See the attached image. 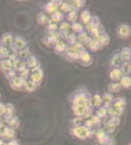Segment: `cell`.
Returning <instances> with one entry per match:
<instances>
[{
	"label": "cell",
	"mask_w": 131,
	"mask_h": 145,
	"mask_svg": "<svg viewBox=\"0 0 131 145\" xmlns=\"http://www.w3.org/2000/svg\"><path fill=\"white\" fill-rule=\"evenodd\" d=\"M83 121H84V118H83V117L75 116V118L71 119V121H70L71 126H78V125H83Z\"/></svg>",
	"instance_id": "obj_50"
},
{
	"label": "cell",
	"mask_w": 131,
	"mask_h": 145,
	"mask_svg": "<svg viewBox=\"0 0 131 145\" xmlns=\"http://www.w3.org/2000/svg\"><path fill=\"white\" fill-rule=\"evenodd\" d=\"M92 37L89 35H88L85 32V31L84 32H82V33L77 35L78 42L80 43V44H84L85 46L88 45L89 44V42L92 40Z\"/></svg>",
	"instance_id": "obj_24"
},
{
	"label": "cell",
	"mask_w": 131,
	"mask_h": 145,
	"mask_svg": "<svg viewBox=\"0 0 131 145\" xmlns=\"http://www.w3.org/2000/svg\"><path fill=\"white\" fill-rule=\"evenodd\" d=\"M0 99H1V94H0Z\"/></svg>",
	"instance_id": "obj_59"
},
{
	"label": "cell",
	"mask_w": 131,
	"mask_h": 145,
	"mask_svg": "<svg viewBox=\"0 0 131 145\" xmlns=\"http://www.w3.org/2000/svg\"><path fill=\"white\" fill-rule=\"evenodd\" d=\"M126 100L123 97H118V98H115V102L113 103V105L120 111V112L123 115V113L125 111L126 108Z\"/></svg>",
	"instance_id": "obj_16"
},
{
	"label": "cell",
	"mask_w": 131,
	"mask_h": 145,
	"mask_svg": "<svg viewBox=\"0 0 131 145\" xmlns=\"http://www.w3.org/2000/svg\"><path fill=\"white\" fill-rule=\"evenodd\" d=\"M121 64H122V61H121L118 53L113 54L111 57V60H110V67L112 69L121 68Z\"/></svg>",
	"instance_id": "obj_20"
},
{
	"label": "cell",
	"mask_w": 131,
	"mask_h": 145,
	"mask_svg": "<svg viewBox=\"0 0 131 145\" xmlns=\"http://www.w3.org/2000/svg\"><path fill=\"white\" fill-rule=\"evenodd\" d=\"M59 31H69L71 30V24L68 22L63 21L59 24Z\"/></svg>",
	"instance_id": "obj_47"
},
{
	"label": "cell",
	"mask_w": 131,
	"mask_h": 145,
	"mask_svg": "<svg viewBox=\"0 0 131 145\" xmlns=\"http://www.w3.org/2000/svg\"><path fill=\"white\" fill-rule=\"evenodd\" d=\"M19 74H18V76L21 77V78H22L24 80H28V76L31 75V72H30V69L28 68H25L24 69L23 71H20V72H18Z\"/></svg>",
	"instance_id": "obj_52"
},
{
	"label": "cell",
	"mask_w": 131,
	"mask_h": 145,
	"mask_svg": "<svg viewBox=\"0 0 131 145\" xmlns=\"http://www.w3.org/2000/svg\"><path fill=\"white\" fill-rule=\"evenodd\" d=\"M0 145H4V142H3V139H1V138H0Z\"/></svg>",
	"instance_id": "obj_57"
},
{
	"label": "cell",
	"mask_w": 131,
	"mask_h": 145,
	"mask_svg": "<svg viewBox=\"0 0 131 145\" xmlns=\"http://www.w3.org/2000/svg\"><path fill=\"white\" fill-rule=\"evenodd\" d=\"M65 17L66 19V22H68L70 24L77 22V20L79 18V11L76 10V9H73L72 11L68 12Z\"/></svg>",
	"instance_id": "obj_26"
},
{
	"label": "cell",
	"mask_w": 131,
	"mask_h": 145,
	"mask_svg": "<svg viewBox=\"0 0 131 145\" xmlns=\"http://www.w3.org/2000/svg\"><path fill=\"white\" fill-rule=\"evenodd\" d=\"M98 142L102 145H107L110 142V136L105 130H99L95 133Z\"/></svg>",
	"instance_id": "obj_10"
},
{
	"label": "cell",
	"mask_w": 131,
	"mask_h": 145,
	"mask_svg": "<svg viewBox=\"0 0 131 145\" xmlns=\"http://www.w3.org/2000/svg\"><path fill=\"white\" fill-rule=\"evenodd\" d=\"M120 84L122 89H131V76H124L120 80Z\"/></svg>",
	"instance_id": "obj_34"
},
{
	"label": "cell",
	"mask_w": 131,
	"mask_h": 145,
	"mask_svg": "<svg viewBox=\"0 0 131 145\" xmlns=\"http://www.w3.org/2000/svg\"><path fill=\"white\" fill-rule=\"evenodd\" d=\"M130 61H131V60H130Z\"/></svg>",
	"instance_id": "obj_61"
},
{
	"label": "cell",
	"mask_w": 131,
	"mask_h": 145,
	"mask_svg": "<svg viewBox=\"0 0 131 145\" xmlns=\"http://www.w3.org/2000/svg\"><path fill=\"white\" fill-rule=\"evenodd\" d=\"M61 1H49L44 6V12L48 15H52L55 12L59 10Z\"/></svg>",
	"instance_id": "obj_6"
},
{
	"label": "cell",
	"mask_w": 131,
	"mask_h": 145,
	"mask_svg": "<svg viewBox=\"0 0 131 145\" xmlns=\"http://www.w3.org/2000/svg\"><path fill=\"white\" fill-rule=\"evenodd\" d=\"M18 57L20 58V59H22V60H26L30 56L32 55V53H31V49H30V48L29 47H26V48H25L24 49L22 50H20V51H18Z\"/></svg>",
	"instance_id": "obj_36"
},
{
	"label": "cell",
	"mask_w": 131,
	"mask_h": 145,
	"mask_svg": "<svg viewBox=\"0 0 131 145\" xmlns=\"http://www.w3.org/2000/svg\"><path fill=\"white\" fill-rule=\"evenodd\" d=\"M74 8L71 5V3L70 2H63L61 1V3H60V7H59V10L63 12V13H68L70 11H72Z\"/></svg>",
	"instance_id": "obj_32"
},
{
	"label": "cell",
	"mask_w": 131,
	"mask_h": 145,
	"mask_svg": "<svg viewBox=\"0 0 131 145\" xmlns=\"http://www.w3.org/2000/svg\"><path fill=\"white\" fill-rule=\"evenodd\" d=\"M121 69L124 76H130L131 75V61H124L122 62Z\"/></svg>",
	"instance_id": "obj_40"
},
{
	"label": "cell",
	"mask_w": 131,
	"mask_h": 145,
	"mask_svg": "<svg viewBox=\"0 0 131 145\" xmlns=\"http://www.w3.org/2000/svg\"><path fill=\"white\" fill-rule=\"evenodd\" d=\"M30 80L35 84H36L38 86L42 83L44 80V71L41 68L37 71H35L33 73H31L30 75Z\"/></svg>",
	"instance_id": "obj_12"
},
{
	"label": "cell",
	"mask_w": 131,
	"mask_h": 145,
	"mask_svg": "<svg viewBox=\"0 0 131 145\" xmlns=\"http://www.w3.org/2000/svg\"><path fill=\"white\" fill-rule=\"evenodd\" d=\"M15 135V130L10 126H5L0 131V138L1 139H8V141L13 139Z\"/></svg>",
	"instance_id": "obj_9"
},
{
	"label": "cell",
	"mask_w": 131,
	"mask_h": 145,
	"mask_svg": "<svg viewBox=\"0 0 131 145\" xmlns=\"http://www.w3.org/2000/svg\"><path fill=\"white\" fill-rule=\"evenodd\" d=\"M13 40L14 35L11 32H6L0 38V44L11 48L13 45Z\"/></svg>",
	"instance_id": "obj_5"
},
{
	"label": "cell",
	"mask_w": 131,
	"mask_h": 145,
	"mask_svg": "<svg viewBox=\"0 0 131 145\" xmlns=\"http://www.w3.org/2000/svg\"><path fill=\"white\" fill-rule=\"evenodd\" d=\"M130 76H131V75H130Z\"/></svg>",
	"instance_id": "obj_62"
},
{
	"label": "cell",
	"mask_w": 131,
	"mask_h": 145,
	"mask_svg": "<svg viewBox=\"0 0 131 145\" xmlns=\"http://www.w3.org/2000/svg\"><path fill=\"white\" fill-rule=\"evenodd\" d=\"M65 18V14L62 12L60 10H57V12H55L51 15V21L54 23H61L63 22Z\"/></svg>",
	"instance_id": "obj_30"
},
{
	"label": "cell",
	"mask_w": 131,
	"mask_h": 145,
	"mask_svg": "<svg viewBox=\"0 0 131 145\" xmlns=\"http://www.w3.org/2000/svg\"><path fill=\"white\" fill-rule=\"evenodd\" d=\"M91 120H92L93 123L94 124L95 126H96V125H98L101 123V121H102L100 118H98L96 115H93V116L92 117H91Z\"/></svg>",
	"instance_id": "obj_54"
},
{
	"label": "cell",
	"mask_w": 131,
	"mask_h": 145,
	"mask_svg": "<svg viewBox=\"0 0 131 145\" xmlns=\"http://www.w3.org/2000/svg\"><path fill=\"white\" fill-rule=\"evenodd\" d=\"M116 35L119 38L127 39L131 35V27L128 24H121L116 29Z\"/></svg>",
	"instance_id": "obj_3"
},
{
	"label": "cell",
	"mask_w": 131,
	"mask_h": 145,
	"mask_svg": "<svg viewBox=\"0 0 131 145\" xmlns=\"http://www.w3.org/2000/svg\"><path fill=\"white\" fill-rule=\"evenodd\" d=\"M25 82V80L21 78L19 76H16L9 81V84L14 90H22Z\"/></svg>",
	"instance_id": "obj_8"
},
{
	"label": "cell",
	"mask_w": 131,
	"mask_h": 145,
	"mask_svg": "<svg viewBox=\"0 0 131 145\" xmlns=\"http://www.w3.org/2000/svg\"><path fill=\"white\" fill-rule=\"evenodd\" d=\"M70 3L73 8L77 11H79L80 9H82L86 5V1L85 0H73L70 1Z\"/></svg>",
	"instance_id": "obj_44"
},
{
	"label": "cell",
	"mask_w": 131,
	"mask_h": 145,
	"mask_svg": "<svg viewBox=\"0 0 131 145\" xmlns=\"http://www.w3.org/2000/svg\"><path fill=\"white\" fill-rule=\"evenodd\" d=\"M94 115V108L93 107H88L85 111V113L84 115V120H87V119H89L91 118Z\"/></svg>",
	"instance_id": "obj_51"
},
{
	"label": "cell",
	"mask_w": 131,
	"mask_h": 145,
	"mask_svg": "<svg viewBox=\"0 0 131 145\" xmlns=\"http://www.w3.org/2000/svg\"><path fill=\"white\" fill-rule=\"evenodd\" d=\"M93 16L90 12V11L89 9H85L81 12L80 15V19L81 24H84L85 25H87L89 23L91 22Z\"/></svg>",
	"instance_id": "obj_18"
},
{
	"label": "cell",
	"mask_w": 131,
	"mask_h": 145,
	"mask_svg": "<svg viewBox=\"0 0 131 145\" xmlns=\"http://www.w3.org/2000/svg\"><path fill=\"white\" fill-rule=\"evenodd\" d=\"M94 115H96L98 118L102 119H104V118H107V116H108V108H106L103 106H101L100 107L97 108L96 112H94Z\"/></svg>",
	"instance_id": "obj_37"
},
{
	"label": "cell",
	"mask_w": 131,
	"mask_h": 145,
	"mask_svg": "<svg viewBox=\"0 0 131 145\" xmlns=\"http://www.w3.org/2000/svg\"><path fill=\"white\" fill-rule=\"evenodd\" d=\"M108 116H110L111 117V116H118V117H120L121 116H122V114L120 112V111L114 105H111V107H108Z\"/></svg>",
	"instance_id": "obj_45"
},
{
	"label": "cell",
	"mask_w": 131,
	"mask_h": 145,
	"mask_svg": "<svg viewBox=\"0 0 131 145\" xmlns=\"http://www.w3.org/2000/svg\"><path fill=\"white\" fill-rule=\"evenodd\" d=\"M59 35H60V37L61 39H66L68 35H69V31H59Z\"/></svg>",
	"instance_id": "obj_55"
},
{
	"label": "cell",
	"mask_w": 131,
	"mask_h": 145,
	"mask_svg": "<svg viewBox=\"0 0 131 145\" xmlns=\"http://www.w3.org/2000/svg\"><path fill=\"white\" fill-rule=\"evenodd\" d=\"M103 32H105V30H104V28H103V25L100 24L98 26H97L96 28H94L93 30L89 34V35L92 37V38L95 39L96 37H98L99 35H101L102 33H103Z\"/></svg>",
	"instance_id": "obj_42"
},
{
	"label": "cell",
	"mask_w": 131,
	"mask_h": 145,
	"mask_svg": "<svg viewBox=\"0 0 131 145\" xmlns=\"http://www.w3.org/2000/svg\"><path fill=\"white\" fill-rule=\"evenodd\" d=\"M38 87L39 86L36 84H35L34 82H32L31 80H26L24 84L22 90L27 92V93H33L38 89Z\"/></svg>",
	"instance_id": "obj_25"
},
{
	"label": "cell",
	"mask_w": 131,
	"mask_h": 145,
	"mask_svg": "<svg viewBox=\"0 0 131 145\" xmlns=\"http://www.w3.org/2000/svg\"><path fill=\"white\" fill-rule=\"evenodd\" d=\"M70 135L74 138L80 140H87L93 136L94 131L85 127L84 125L78 126H71L70 129Z\"/></svg>",
	"instance_id": "obj_2"
},
{
	"label": "cell",
	"mask_w": 131,
	"mask_h": 145,
	"mask_svg": "<svg viewBox=\"0 0 131 145\" xmlns=\"http://www.w3.org/2000/svg\"><path fill=\"white\" fill-rule=\"evenodd\" d=\"M102 106L106 108H108L111 105H113L115 102V97L112 93L109 92H104L102 94Z\"/></svg>",
	"instance_id": "obj_11"
},
{
	"label": "cell",
	"mask_w": 131,
	"mask_h": 145,
	"mask_svg": "<svg viewBox=\"0 0 131 145\" xmlns=\"http://www.w3.org/2000/svg\"><path fill=\"white\" fill-rule=\"evenodd\" d=\"M25 68H27V67H26V63L25 60L20 59L18 57L16 60L12 62V69L15 70L16 72H20Z\"/></svg>",
	"instance_id": "obj_23"
},
{
	"label": "cell",
	"mask_w": 131,
	"mask_h": 145,
	"mask_svg": "<svg viewBox=\"0 0 131 145\" xmlns=\"http://www.w3.org/2000/svg\"><path fill=\"white\" fill-rule=\"evenodd\" d=\"M95 39L97 40V42L98 43V44L100 45L101 48L108 46L110 44V36L106 31L102 33L98 37H96Z\"/></svg>",
	"instance_id": "obj_17"
},
{
	"label": "cell",
	"mask_w": 131,
	"mask_h": 145,
	"mask_svg": "<svg viewBox=\"0 0 131 145\" xmlns=\"http://www.w3.org/2000/svg\"><path fill=\"white\" fill-rule=\"evenodd\" d=\"M36 22L39 25H48V23L49 22L48 14L45 13L44 12H39L37 16H36Z\"/></svg>",
	"instance_id": "obj_31"
},
{
	"label": "cell",
	"mask_w": 131,
	"mask_h": 145,
	"mask_svg": "<svg viewBox=\"0 0 131 145\" xmlns=\"http://www.w3.org/2000/svg\"><path fill=\"white\" fill-rule=\"evenodd\" d=\"M0 69L3 73L7 72L12 69V62L8 58L0 60Z\"/></svg>",
	"instance_id": "obj_27"
},
{
	"label": "cell",
	"mask_w": 131,
	"mask_h": 145,
	"mask_svg": "<svg viewBox=\"0 0 131 145\" xmlns=\"http://www.w3.org/2000/svg\"><path fill=\"white\" fill-rule=\"evenodd\" d=\"M71 30L73 31V33H75L76 35H79V34H80V33H82L85 31L83 25L80 22H78L71 24Z\"/></svg>",
	"instance_id": "obj_39"
},
{
	"label": "cell",
	"mask_w": 131,
	"mask_h": 145,
	"mask_svg": "<svg viewBox=\"0 0 131 145\" xmlns=\"http://www.w3.org/2000/svg\"><path fill=\"white\" fill-rule=\"evenodd\" d=\"M47 25H48L47 28L49 32H57L59 29V25L57 23L53 22L52 21H49V22L48 23Z\"/></svg>",
	"instance_id": "obj_49"
},
{
	"label": "cell",
	"mask_w": 131,
	"mask_h": 145,
	"mask_svg": "<svg viewBox=\"0 0 131 145\" xmlns=\"http://www.w3.org/2000/svg\"><path fill=\"white\" fill-rule=\"evenodd\" d=\"M128 145H131V142H130V144H128Z\"/></svg>",
	"instance_id": "obj_58"
},
{
	"label": "cell",
	"mask_w": 131,
	"mask_h": 145,
	"mask_svg": "<svg viewBox=\"0 0 131 145\" xmlns=\"http://www.w3.org/2000/svg\"><path fill=\"white\" fill-rule=\"evenodd\" d=\"M66 41L69 44V46H72L74 45V44H76L78 42L77 35L75 34V33H70L67 39H66Z\"/></svg>",
	"instance_id": "obj_46"
},
{
	"label": "cell",
	"mask_w": 131,
	"mask_h": 145,
	"mask_svg": "<svg viewBox=\"0 0 131 145\" xmlns=\"http://www.w3.org/2000/svg\"><path fill=\"white\" fill-rule=\"evenodd\" d=\"M4 145H20V144L16 139H11L7 143H4Z\"/></svg>",
	"instance_id": "obj_56"
},
{
	"label": "cell",
	"mask_w": 131,
	"mask_h": 145,
	"mask_svg": "<svg viewBox=\"0 0 131 145\" xmlns=\"http://www.w3.org/2000/svg\"><path fill=\"white\" fill-rule=\"evenodd\" d=\"M87 47L89 48V50H90L91 52H93V53H95V52L98 51L99 49L102 48L100 47V45L98 44V43L97 42V40L93 38L92 40L89 42V44L87 45Z\"/></svg>",
	"instance_id": "obj_43"
},
{
	"label": "cell",
	"mask_w": 131,
	"mask_h": 145,
	"mask_svg": "<svg viewBox=\"0 0 131 145\" xmlns=\"http://www.w3.org/2000/svg\"><path fill=\"white\" fill-rule=\"evenodd\" d=\"M91 104L93 108H98L101 106H102V95L99 93H95L92 96L91 99Z\"/></svg>",
	"instance_id": "obj_29"
},
{
	"label": "cell",
	"mask_w": 131,
	"mask_h": 145,
	"mask_svg": "<svg viewBox=\"0 0 131 145\" xmlns=\"http://www.w3.org/2000/svg\"><path fill=\"white\" fill-rule=\"evenodd\" d=\"M100 24L101 22L99 17L97 16H93L91 22L89 23L87 25H85V30L88 31L89 33H90L94 28H96L97 26H98Z\"/></svg>",
	"instance_id": "obj_21"
},
{
	"label": "cell",
	"mask_w": 131,
	"mask_h": 145,
	"mask_svg": "<svg viewBox=\"0 0 131 145\" xmlns=\"http://www.w3.org/2000/svg\"><path fill=\"white\" fill-rule=\"evenodd\" d=\"M27 41L26 39L24 38L23 36L21 35H16L14 36V40H13V45L12 47L16 48L17 51L22 50L25 48L27 47Z\"/></svg>",
	"instance_id": "obj_7"
},
{
	"label": "cell",
	"mask_w": 131,
	"mask_h": 145,
	"mask_svg": "<svg viewBox=\"0 0 131 145\" xmlns=\"http://www.w3.org/2000/svg\"><path fill=\"white\" fill-rule=\"evenodd\" d=\"M70 107H71L73 115L78 117H84L85 111L88 108L84 105H80V104H73V105H70Z\"/></svg>",
	"instance_id": "obj_14"
},
{
	"label": "cell",
	"mask_w": 131,
	"mask_h": 145,
	"mask_svg": "<svg viewBox=\"0 0 131 145\" xmlns=\"http://www.w3.org/2000/svg\"><path fill=\"white\" fill-rule=\"evenodd\" d=\"M65 58L68 61L74 62L79 61V54L73 52V51H66V53L64 54Z\"/></svg>",
	"instance_id": "obj_35"
},
{
	"label": "cell",
	"mask_w": 131,
	"mask_h": 145,
	"mask_svg": "<svg viewBox=\"0 0 131 145\" xmlns=\"http://www.w3.org/2000/svg\"><path fill=\"white\" fill-rule=\"evenodd\" d=\"M121 124V118L118 116H111L108 121V126L109 128H116Z\"/></svg>",
	"instance_id": "obj_38"
},
{
	"label": "cell",
	"mask_w": 131,
	"mask_h": 145,
	"mask_svg": "<svg viewBox=\"0 0 131 145\" xmlns=\"http://www.w3.org/2000/svg\"><path fill=\"white\" fill-rule=\"evenodd\" d=\"M108 92L111 93H119L122 90V87L120 84V82H114V81H111L109 82L108 84Z\"/></svg>",
	"instance_id": "obj_19"
},
{
	"label": "cell",
	"mask_w": 131,
	"mask_h": 145,
	"mask_svg": "<svg viewBox=\"0 0 131 145\" xmlns=\"http://www.w3.org/2000/svg\"><path fill=\"white\" fill-rule=\"evenodd\" d=\"M4 75H5V77L8 79L9 81H10L11 80H12L14 77H16V76H17L16 71L15 70H13V69H12V70H10V71H7V72H5V73H4Z\"/></svg>",
	"instance_id": "obj_53"
},
{
	"label": "cell",
	"mask_w": 131,
	"mask_h": 145,
	"mask_svg": "<svg viewBox=\"0 0 131 145\" xmlns=\"http://www.w3.org/2000/svg\"><path fill=\"white\" fill-rule=\"evenodd\" d=\"M92 93L85 87H79L68 95V102L70 105L80 104L86 107H93L91 104Z\"/></svg>",
	"instance_id": "obj_1"
},
{
	"label": "cell",
	"mask_w": 131,
	"mask_h": 145,
	"mask_svg": "<svg viewBox=\"0 0 131 145\" xmlns=\"http://www.w3.org/2000/svg\"><path fill=\"white\" fill-rule=\"evenodd\" d=\"M124 73L122 72L121 68H113L109 74V78L111 79V81L114 82H120V80L124 76Z\"/></svg>",
	"instance_id": "obj_13"
},
{
	"label": "cell",
	"mask_w": 131,
	"mask_h": 145,
	"mask_svg": "<svg viewBox=\"0 0 131 145\" xmlns=\"http://www.w3.org/2000/svg\"><path fill=\"white\" fill-rule=\"evenodd\" d=\"M47 39L53 46L55 44H57V42H59L61 40V37H60V35H59L58 31H57V32H49V35L47 37Z\"/></svg>",
	"instance_id": "obj_33"
},
{
	"label": "cell",
	"mask_w": 131,
	"mask_h": 145,
	"mask_svg": "<svg viewBox=\"0 0 131 145\" xmlns=\"http://www.w3.org/2000/svg\"><path fill=\"white\" fill-rule=\"evenodd\" d=\"M118 54L122 62L130 61L131 60V48L130 47H124L119 52Z\"/></svg>",
	"instance_id": "obj_15"
},
{
	"label": "cell",
	"mask_w": 131,
	"mask_h": 145,
	"mask_svg": "<svg viewBox=\"0 0 131 145\" xmlns=\"http://www.w3.org/2000/svg\"><path fill=\"white\" fill-rule=\"evenodd\" d=\"M79 61L84 67H89L93 64V57L86 49L79 54Z\"/></svg>",
	"instance_id": "obj_4"
},
{
	"label": "cell",
	"mask_w": 131,
	"mask_h": 145,
	"mask_svg": "<svg viewBox=\"0 0 131 145\" xmlns=\"http://www.w3.org/2000/svg\"><path fill=\"white\" fill-rule=\"evenodd\" d=\"M130 48H131V44H130Z\"/></svg>",
	"instance_id": "obj_60"
},
{
	"label": "cell",
	"mask_w": 131,
	"mask_h": 145,
	"mask_svg": "<svg viewBox=\"0 0 131 145\" xmlns=\"http://www.w3.org/2000/svg\"><path fill=\"white\" fill-rule=\"evenodd\" d=\"M25 63H26V67H27V68L28 69H32L34 68V67H35L36 66H38L39 63V60H38V58L35 56V55H31L26 60H25Z\"/></svg>",
	"instance_id": "obj_28"
},
{
	"label": "cell",
	"mask_w": 131,
	"mask_h": 145,
	"mask_svg": "<svg viewBox=\"0 0 131 145\" xmlns=\"http://www.w3.org/2000/svg\"><path fill=\"white\" fill-rule=\"evenodd\" d=\"M8 126H10V127H12V128H13L15 130V128L18 127V125L20 124V121L18 120V118L16 116H13L11 120L8 121Z\"/></svg>",
	"instance_id": "obj_48"
},
{
	"label": "cell",
	"mask_w": 131,
	"mask_h": 145,
	"mask_svg": "<svg viewBox=\"0 0 131 145\" xmlns=\"http://www.w3.org/2000/svg\"><path fill=\"white\" fill-rule=\"evenodd\" d=\"M67 47L68 45L62 40H60L59 42H57V44H55L53 46L54 50L57 54H65L66 53L67 50Z\"/></svg>",
	"instance_id": "obj_22"
},
{
	"label": "cell",
	"mask_w": 131,
	"mask_h": 145,
	"mask_svg": "<svg viewBox=\"0 0 131 145\" xmlns=\"http://www.w3.org/2000/svg\"><path fill=\"white\" fill-rule=\"evenodd\" d=\"M10 54H11V49L9 48L0 44V60L8 58Z\"/></svg>",
	"instance_id": "obj_41"
}]
</instances>
